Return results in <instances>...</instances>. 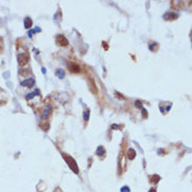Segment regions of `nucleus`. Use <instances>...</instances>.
<instances>
[{
  "label": "nucleus",
  "instance_id": "nucleus-6",
  "mask_svg": "<svg viewBox=\"0 0 192 192\" xmlns=\"http://www.w3.org/2000/svg\"><path fill=\"white\" fill-rule=\"evenodd\" d=\"M21 85H22V86H27V87H32V86L35 85V80L33 78L26 79V80L21 82Z\"/></svg>",
  "mask_w": 192,
  "mask_h": 192
},
{
  "label": "nucleus",
  "instance_id": "nucleus-20",
  "mask_svg": "<svg viewBox=\"0 0 192 192\" xmlns=\"http://www.w3.org/2000/svg\"><path fill=\"white\" fill-rule=\"evenodd\" d=\"M143 114H144V118H146V116H146V110H145V109H143Z\"/></svg>",
  "mask_w": 192,
  "mask_h": 192
},
{
  "label": "nucleus",
  "instance_id": "nucleus-8",
  "mask_svg": "<svg viewBox=\"0 0 192 192\" xmlns=\"http://www.w3.org/2000/svg\"><path fill=\"white\" fill-rule=\"evenodd\" d=\"M135 151H134L133 149L130 148V149H128V151H127V157L129 160H133L134 157H135Z\"/></svg>",
  "mask_w": 192,
  "mask_h": 192
},
{
  "label": "nucleus",
  "instance_id": "nucleus-3",
  "mask_svg": "<svg viewBox=\"0 0 192 192\" xmlns=\"http://www.w3.org/2000/svg\"><path fill=\"white\" fill-rule=\"evenodd\" d=\"M56 41H57V44H58L59 46H67V45H68V40H67L63 35L57 36Z\"/></svg>",
  "mask_w": 192,
  "mask_h": 192
},
{
  "label": "nucleus",
  "instance_id": "nucleus-17",
  "mask_svg": "<svg viewBox=\"0 0 192 192\" xmlns=\"http://www.w3.org/2000/svg\"><path fill=\"white\" fill-rule=\"evenodd\" d=\"M121 192H130V189L128 188L127 186H124L122 187V189H121Z\"/></svg>",
  "mask_w": 192,
  "mask_h": 192
},
{
  "label": "nucleus",
  "instance_id": "nucleus-21",
  "mask_svg": "<svg viewBox=\"0 0 192 192\" xmlns=\"http://www.w3.org/2000/svg\"><path fill=\"white\" fill-rule=\"evenodd\" d=\"M149 192H157V191H155V189H154V188H152V189L149 190Z\"/></svg>",
  "mask_w": 192,
  "mask_h": 192
},
{
  "label": "nucleus",
  "instance_id": "nucleus-14",
  "mask_svg": "<svg viewBox=\"0 0 192 192\" xmlns=\"http://www.w3.org/2000/svg\"><path fill=\"white\" fill-rule=\"evenodd\" d=\"M151 183H157V182H159V180H160V176H159V175H152L151 178Z\"/></svg>",
  "mask_w": 192,
  "mask_h": 192
},
{
  "label": "nucleus",
  "instance_id": "nucleus-9",
  "mask_svg": "<svg viewBox=\"0 0 192 192\" xmlns=\"http://www.w3.org/2000/svg\"><path fill=\"white\" fill-rule=\"evenodd\" d=\"M33 24V21L31 18H25L24 19V26H25V29H31V26H32Z\"/></svg>",
  "mask_w": 192,
  "mask_h": 192
},
{
  "label": "nucleus",
  "instance_id": "nucleus-15",
  "mask_svg": "<svg viewBox=\"0 0 192 192\" xmlns=\"http://www.w3.org/2000/svg\"><path fill=\"white\" fill-rule=\"evenodd\" d=\"M41 29H39V27H36V29H33V31H29V37H32L33 36V34H35V33H37V32H40Z\"/></svg>",
  "mask_w": 192,
  "mask_h": 192
},
{
  "label": "nucleus",
  "instance_id": "nucleus-1",
  "mask_svg": "<svg viewBox=\"0 0 192 192\" xmlns=\"http://www.w3.org/2000/svg\"><path fill=\"white\" fill-rule=\"evenodd\" d=\"M62 157H63V159L65 160V162L67 163L68 167H69V168L71 169V170H73L75 173H78L79 169H78V165H77L76 161L74 160L71 157H69V155H67V154H65V153L62 154Z\"/></svg>",
  "mask_w": 192,
  "mask_h": 192
},
{
  "label": "nucleus",
  "instance_id": "nucleus-2",
  "mask_svg": "<svg viewBox=\"0 0 192 192\" xmlns=\"http://www.w3.org/2000/svg\"><path fill=\"white\" fill-rule=\"evenodd\" d=\"M29 56L27 54H20V55L18 56V63L21 66L25 65L29 62Z\"/></svg>",
  "mask_w": 192,
  "mask_h": 192
},
{
  "label": "nucleus",
  "instance_id": "nucleus-11",
  "mask_svg": "<svg viewBox=\"0 0 192 192\" xmlns=\"http://www.w3.org/2000/svg\"><path fill=\"white\" fill-rule=\"evenodd\" d=\"M50 109H52V107L50 106H47L46 108H45V110H44V112L42 114V118L43 119H45V118H47V116L50 114Z\"/></svg>",
  "mask_w": 192,
  "mask_h": 192
},
{
  "label": "nucleus",
  "instance_id": "nucleus-16",
  "mask_svg": "<svg viewBox=\"0 0 192 192\" xmlns=\"http://www.w3.org/2000/svg\"><path fill=\"white\" fill-rule=\"evenodd\" d=\"M84 120L87 122L88 120H89V110H86L84 112Z\"/></svg>",
  "mask_w": 192,
  "mask_h": 192
},
{
  "label": "nucleus",
  "instance_id": "nucleus-10",
  "mask_svg": "<svg viewBox=\"0 0 192 192\" xmlns=\"http://www.w3.org/2000/svg\"><path fill=\"white\" fill-rule=\"evenodd\" d=\"M97 154L100 155V157H102V155L105 154V149L103 148L102 146H99V147H98V149H97Z\"/></svg>",
  "mask_w": 192,
  "mask_h": 192
},
{
  "label": "nucleus",
  "instance_id": "nucleus-5",
  "mask_svg": "<svg viewBox=\"0 0 192 192\" xmlns=\"http://www.w3.org/2000/svg\"><path fill=\"white\" fill-rule=\"evenodd\" d=\"M88 87H89L90 91H91L93 93H98V89H97L96 83H95V81H93L91 78L88 79Z\"/></svg>",
  "mask_w": 192,
  "mask_h": 192
},
{
  "label": "nucleus",
  "instance_id": "nucleus-12",
  "mask_svg": "<svg viewBox=\"0 0 192 192\" xmlns=\"http://www.w3.org/2000/svg\"><path fill=\"white\" fill-rule=\"evenodd\" d=\"M36 95H39V90H35V91H34V93H29V95H27V97H26V98H27V99H33V98H34V97H35Z\"/></svg>",
  "mask_w": 192,
  "mask_h": 192
},
{
  "label": "nucleus",
  "instance_id": "nucleus-7",
  "mask_svg": "<svg viewBox=\"0 0 192 192\" xmlns=\"http://www.w3.org/2000/svg\"><path fill=\"white\" fill-rule=\"evenodd\" d=\"M68 67H69L70 71H73V73H79L80 71V66H79L78 64L74 63V62H69L68 63Z\"/></svg>",
  "mask_w": 192,
  "mask_h": 192
},
{
  "label": "nucleus",
  "instance_id": "nucleus-13",
  "mask_svg": "<svg viewBox=\"0 0 192 192\" xmlns=\"http://www.w3.org/2000/svg\"><path fill=\"white\" fill-rule=\"evenodd\" d=\"M56 75L59 77L60 79H63L64 78V71L62 69H58L57 71H56Z\"/></svg>",
  "mask_w": 192,
  "mask_h": 192
},
{
  "label": "nucleus",
  "instance_id": "nucleus-19",
  "mask_svg": "<svg viewBox=\"0 0 192 192\" xmlns=\"http://www.w3.org/2000/svg\"><path fill=\"white\" fill-rule=\"evenodd\" d=\"M24 70H25V71H20L21 75H22V76H26V75H29V70L27 69H24Z\"/></svg>",
  "mask_w": 192,
  "mask_h": 192
},
{
  "label": "nucleus",
  "instance_id": "nucleus-18",
  "mask_svg": "<svg viewBox=\"0 0 192 192\" xmlns=\"http://www.w3.org/2000/svg\"><path fill=\"white\" fill-rule=\"evenodd\" d=\"M134 104H135V107L142 108V102H141V101H135V102H134Z\"/></svg>",
  "mask_w": 192,
  "mask_h": 192
},
{
  "label": "nucleus",
  "instance_id": "nucleus-4",
  "mask_svg": "<svg viewBox=\"0 0 192 192\" xmlns=\"http://www.w3.org/2000/svg\"><path fill=\"white\" fill-rule=\"evenodd\" d=\"M178 18V14L176 13H173V12H167L166 14L164 15V19L167 21H171V20H174Z\"/></svg>",
  "mask_w": 192,
  "mask_h": 192
}]
</instances>
